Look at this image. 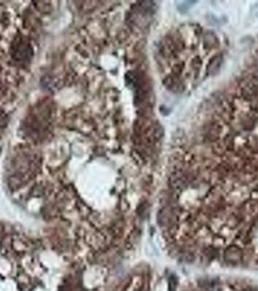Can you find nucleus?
Listing matches in <instances>:
<instances>
[{"instance_id":"1","label":"nucleus","mask_w":258,"mask_h":291,"mask_svg":"<svg viewBox=\"0 0 258 291\" xmlns=\"http://www.w3.org/2000/svg\"><path fill=\"white\" fill-rule=\"evenodd\" d=\"M224 259L228 263H232V264H237L241 262L243 259V252H242L241 248L237 246L228 247L224 252Z\"/></svg>"}]
</instances>
